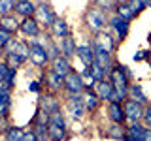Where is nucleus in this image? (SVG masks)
I'll return each mask as SVG.
<instances>
[{"label":"nucleus","mask_w":151,"mask_h":141,"mask_svg":"<svg viewBox=\"0 0 151 141\" xmlns=\"http://www.w3.org/2000/svg\"><path fill=\"white\" fill-rule=\"evenodd\" d=\"M19 32H21L25 38H38L42 34V26L38 25V21L32 17H25L21 19V26H19Z\"/></svg>","instance_id":"obj_12"},{"label":"nucleus","mask_w":151,"mask_h":141,"mask_svg":"<svg viewBox=\"0 0 151 141\" xmlns=\"http://www.w3.org/2000/svg\"><path fill=\"white\" fill-rule=\"evenodd\" d=\"M12 92L13 90L0 88V117L4 119H9V113H12Z\"/></svg>","instance_id":"obj_26"},{"label":"nucleus","mask_w":151,"mask_h":141,"mask_svg":"<svg viewBox=\"0 0 151 141\" xmlns=\"http://www.w3.org/2000/svg\"><path fill=\"white\" fill-rule=\"evenodd\" d=\"M130 8L134 9V13L136 15H140L144 9H147V0H130Z\"/></svg>","instance_id":"obj_37"},{"label":"nucleus","mask_w":151,"mask_h":141,"mask_svg":"<svg viewBox=\"0 0 151 141\" xmlns=\"http://www.w3.org/2000/svg\"><path fill=\"white\" fill-rule=\"evenodd\" d=\"M23 134H25V130H23V128L9 124L8 128L2 132V137L8 139V141H21V139H23Z\"/></svg>","instance_id":"obj_28"},{"label":"nucleus","mask_w":151,"mask_h":141,"mask_svg":"<svg viewBox=\"0 0 151 141\" xmlns=\"http://www.w3.org/2000/svg\"><path fill=\"white\" fill-rule=\"evenodd\" d=\"M115 2H117V4H129L130 0H115Z\"/></svg>","instance_id":"obj_47"},{"label":"nucleus","mask_w":151,"mask_h":141,"mask_svg":"<svg viewBox=\"0 0 151 141\" xmlns=\"http://www.w3.org/2000/svg\"><path fill=\"white\" fill-rule=\"evenodd\" d=\"M59 45H60V53H63L66 58H72V56H76L78 43H76V36L74 34H68L66 38L59 40Z\"/></svg>","instance_id":"obj_24"},{"label":"nucleus","mask_w":151,"mask_h":141,"mask_svg":"<svg viewBox=\"0 0 151 141\" xmlns=\"http://www.w3.org/2000/svg\"><path fill=\"white\" fill-rule=\"evenodd\" d=\"M4 60L8 62V66H9V68H17V70L21 68L23 64H27V60L23 58V56L19 55L17 51H15V53H9V55H6V56H4Z\"/></svg>","instance_id":"obj_32"},{"label":"nucleus","mask_w":151,"mask_h":141,"mask_svg":"<svg viewBox=\"0 0 151 141\" xmlns=\"http://www.w3.org/2000/svg\"><path fill=\"white\" fill-rule=\"evenodd\" d=\"M94 92L98 94V98H100L102 102H110L113 92H115V87H113V83L106 77V79H102V81H96V85H94Z\"/></svg>","instance_id":"obj_16"},{"label":"nucleus","mask_w":151,"mask_h":141,"mask_svg":"<svg viewBox=\"0 0 151 141\" xmlns=\"http://www.w3.org/2000/svg\"><path fill=\"white\" fill-rule=\"evenodd\" d=\"M142 122L151 128V103H147V105L144 107V119H142Z\"/></svg>","instance_id":"obj_43"},{"label":"nucleus","mask_w":151,"mask_h":141,"mask_svg":"<svg viewBox=\"0 0 151 141\" xmlns=\"http://www.w3.org/2000/svg\"><path fill=\"white\" fill-rule=\"evenodd\" d=\"M108 28H110V32L115 36V40L121 43V41L127 40V36H129V32H130V21L123 19L121 15H117V13L113 11L110 15V19H108Z\"/></svg>","instance_id":"obj_6"},{"label":"nucleus","mask_w":151,"mask_h":141,"mask_svg":"<svg viewBox=\"0 0 151 141\" xmlns=\"http://www.w3.org/2000/svg\"><path fill=\"white\" fill-rule=\"evenodd\" d=\"M38 105H40L42 109L53 113V111H57V109H60V98L57 96V92H49V90H47L45 94H40Z\"/></svg>","instance_id":"obj_13"},{"label":"nucleus","mask_w":151,"mask_h":141,"mask_svg":"<svg viewBox=\"0 0 151 141\" xmlns=\"http://www.w3.org/2000/svg\"><path fill=\"white\" fill-rule=\"evenodd\" d=\"M104 137L117 139V141L125 139V137H127V122H111V124L106 128Z\"/></svg>","instance_id":"obj_22"},{"label":"nucleus","mask_w":151,"mask_h":141,"mask_svg":"<svg viewBox=\"0 0 151 141\" xmlns=\"http://www.w3.org/2000/svg\"><path fill=\"white\" fill-rule=\"evenodd\" d=\"M76 56L83 62V66H91L94 62V49H93V40L87 43H78Z\"/></svg>","instance_id":"obj_15"},{"label":"nucleus","mask_w":151,"mask_h":141,"mask_svg":"<svg viewBox=\"0 0 151 141\" xmlns=\"http://www.w3.org/2000/svg\"><path fill=\"white\" fill-rule=\"evenodd\" d=\"M93 43L98 45V47H102V49H106V51H111V53H115L117 43H119V41L115 40V36H113L111 32L102 30V32H98V34L93 36Z\"/></svg>","instance_id":"obj_11"},{"label":"nucleus","mask_w":151,"mask_h":141,"mask_svg":"<svg viewBox=\"0 0 151 141\" xmlns=\"http://www.w3.org/2000/svg\"><path fill=\"white\" fill-rule=\"evenodd\" d=\"M123 107H125V115H127V122H138L144 119V103L132 100V98H127L123 102Z\"/></svg>","instance_id":"obj_10"},{"label":"nucleus","mask_w":151,"mask_h":141,"mask_svg":"<svg viewBox=\"0 0 151 141\" xmlns=\"http://www.w3.org/2000/svg\"><path fill=\"white\" fill-rule=\"evenodd\" d=\"M44 85L45 90L49 92H63L64 90V75L57 73L53 68H45V75H44Z\"/></svg>","instance_id":"obj_8"},{"label":"nucleus","mask_w":151,"mask_h":141,"mask_svg":"<svg viewBox=\"0 0 151 141\" xmlns=\"http://www.w3.org/2000/svg\"><path fill=\"white\" fill-rule=\"evenodd\" d=\"M129 98H132V100H136V102H140V103H144V105H147V98H145V94H144V88H142V85L138 83H130V87H129Z\"/></svg>","instance_id":"obj_27"},{"label":"nucleus","mask_w":151,"mask_h":141,"mask_svg":"<svg viewBox=\"0 0 151 141\" xmlns=\"http://www.w3.org/2000/svg\"><path fill=\"white\" fill-rule=\"evenodd\" d=\"M94 6H98V8L106 9V11L110 13V11H115L117 2H115V0H94Z\"/></svg>","instance_id":"obj_36"},{"label":"nucleus","mask_w":151,"mask_h":141,"mask_svg":"<svg viewBox=\"0 0 151 141\" xmlns=\"http://www.w3.org/2000/svg\"><path fill=\"white\" fill-rule=\"evenodd\" d=\"M144 141H151V128H149V126L145 128V134H144Z\"/></svg>","instance_id":"obj_45"},{"label":"nucleus","mask_w":151,"mask_h":141,"mask_svg":"<svg viewBox=\"0 0 151 141\" xmlns=\"http://www.w3.org/2000/svg\"><path fill=\"white\" fill-rule=\"evenodd\" d=\"M28 43H30V62L36 66V68L44 70L49 66L51 58H49V53H47V45L38 41L36 38H27Z\"/></svg>","instance_id":"obj_4"},{"label":"nucleus","mask_w":151,"mask_h":141,"mask_svg":"<svg viewBox=\"0 0 151 141\" xmlns=\"http://www.w3.org/2000/svg\"><path fill=\"white\" fill-rule=\"evenodd\" d=\"M149 64H151V60H149Z\"/></svg>","instance_id":"obj_49"},{"label":"nucleus","mask_w":151,"mask_h":141,"mask_svg":"<svg viewBox=\"0 0 151 141\" xmlns=\"http://www.w3.org/2000/svg\"><path fill=\"white\" fill-rule=\"evenodd\" d=\"M49 139L53 141H63V139H68L70 134H68V122H66V113L63 109H57L51 113L49 117Z\"/></svg>","instance_id":"obj_3"},{"label":"nucleus","mask_w":151,"mask_h":141,"mask_svg":"<svg viewBox=\"0 0 151 141\" xmlns=\"http://www.w3.org/2000/svg\"><path fill=\"white\" fill-rule=\"evenodd\" d=\"M147 8H151V0H147Z\"/></svg>","instance_id":"obj_48"},{"label":"nucleus","mask_w":151,"mask_h":141,"mask_svg":"<svg viewBox=\"0 0 151 141\" xmlns=\"http://www.w3.org/2000/svg\"><path fill=\"white\" fill-rule=\"evenodd\" d=\"M64 113L70 117V119L74 120H79L85 117V113H87V109H85L83 105V96L81 94H64Z\"/></svg>","instance_id":"obj_5"},{"label":"nucleus","mask_w":151,"mask_h":141,"mask_svg":"<svg viewBox=\"0 0 151 141\" xmlns=\"http://www.w3.org/2000/svg\"><path fill=\"white\" fill-rule=\"evenodd\" d=\"M34 19L38 21V25L42 26V30H44V28H49L51 25H53V21L57 19V13L47 2H40V4H36Z\"/></svg>","instance_id":"obj_7"},{"label":"nucleus","mask_w":151,"mask_h":141,"mask_svg":"<svg viewBox=\"0 0 151 141\" xmlns=\"http://www.w3.org/2000/svg\"><path fill=\"white\" fill-rule=\"evenodd\" d=\"M4 56H6V53H4V47L0 45V60H4Z\"/></svg>","instance_id":"obj_46"},{"label":"nucleus","mask_w":151,"mask_h":141,"mask_svg":"<svg viewBox=\"0 0 151 141\" xmlns=\"http://www.w3.org/2000/svg\"><path fill=\"white\" fill-rule=\"evenodd\" d=\"M108 119L110 122H127L123 102H108Z\"/></svg>","instance_id":"obj_19"},{"label":"nucleus","mask_w":151,"mask_h":141,"mask_svg":"<svg viewBox=\"0 0 151 141\" xmlns=\"http://www.w3.org/2000/svg\"><path fill=\"white\" fill-rule=\"evenodd\" d=\"M8 72H9L8 62H6V60H0V81H4V79H6Z\"/></svg>","instance_id":"obj_44"},{"label":"nucleus","mask_w":151,"mask_h":141,"mask_svg":"<svg viewBox=\"0 0 151 141\" xmlns=\"http://www.w3.org/2000/svg\"><path fill=\"white\" fill-rule=\"evenodd\" d=\"M108 79L113 83V87H115V92L119 94L121 100L125 102L127 98H129V87H130V81H132V72L127 68L125 64L115 62V64H113V68L110 70V75H108Z\"/></svg>","instance_id":"obj_1"},{"label":"nucleus","mask_w":151,"mask_h":141,"mask_svg":"<svg viewBox=\"0 0 151 141\" xmlns=\"http://www.w3.org/2000/svg\"><path fill=\"white\" fill-rule=\"evenodd\" d=\"M93 49H94V62H98L100 66H104V68L110 72V70L113 68V64H115V60H113V53H111V51L102 49V47H98L94 43H93Z\"/></svg>","instance_id":"obj_14"},{"label":"nucleus","mask_w":151,"mask_h":141,"mask_svg":"<svg viewBox=\"0 0 151 141\" xmlns=\"http://www.w3.org/2000/svg\"><path fill=\"white\" fill-rule=\"evenodd\" d=\"M42 83L40 79H32L30 83H28V92H34V94H42Z\"/></svg>","instance_id":"obj_41"},{"label":"nucleus","mask_w":151,"mask_h":141,"mask_svg":"<svg viewBox=\"0 0 151 141\" xmlns=\"http://www.w3.org/2000/svg\"><path fill=\"white\" fill-rule=\"evenodd\" d=\"M19 26H21V17L15 15V13H8V15H0V28L12 32V34H17Z\"/></svg>","instance_id":"obj_21"},{"label":"nucleus","mask_w":151,"mask_h":141,"mask_svg":"<svg viewBox=\"0 0 151 141\" xmlns=\"http://www.w3.org/2000/svg\"><path fill=\"white\" fill-rule=\"evenodd\" d=\"M49 68H53L57 73H60V75H68L70 72H72V62H70V58H66L64 55H60V56H57V58H53L49 62Z\"/></svg>","instance_id":"obj_23"},{"label":"nucleus","mask_w":151,"mask_h":141,"mask_svg":"<svg viewBox=\"0 0 151 141\" xmlns=\"http://www.w3.org/2000/svg\"><path fill=\"white\" fill-rule=\"evenodd\" d=\"M115 13H117V15H121L123 19H127V21H130V23L138 17L134 13V9L130 8V4H117V6H115Z\"/></svg>","instance_id":"obj_30"},{"label":"nucleus","mask_w":151,"mask_h":141,"mask_svg":"<svg viewBox=\"0 0 151 141\" xmlns=\"http://www.w3.org/2000/svg\"><path fill=\"white\" fill-rule=\"evenodd\" d=\"M17 53L23 56V58L30 60V43H28V40H19V47H17Z\"/></svg>","instance_id":"obj_34"},{"label":"nucleus","mask_w":151,"mask_h":141,"mask_svg":"<svg viewBox=\"0 0 151 141\" xmlns=\"http://www.w3.org/2000/svg\"><path fill=\"white\" fill-rule=\"evenodd\" d=\"M147 126L144 124L142 120L138 122H129L127 124V141H144V134Z\"/></svg>","instance_id":"obj_18"},{"label":"nucleus","mask_w":151,"mask_h":141,"mask_svg":"<svg viewBox=\"0 0 151 141\" xmlns=\"http://www.w3.org/2000/svg\"><path fill=\"white\" fill-rule=\"evenodd\" d=\"M108 19H110V15H108L106 9H102V8H98V6L93 4V6H89L87 11H85L83 23H85V28L94 36V34H98V32L106 30Z\"/></svg>","instance_id":"obj_2"},{"label":"nucleus","mask_w":151,"mask_h":141,"mask_svg":"<svg viewBox=\"0 0 151 141\" xmlns=\"http://www.w3.org/2000/svg\"><path fill=\"white\" fill-rule=\"evenodd\" d=\"M91 72H93L94 77H96V81H102V79H106L108 75H110V72H108L104 66H100L98 62H93L91 64Z\"/></svg>","instance_id":"obj_33"},{"label":"nucleus","mask_w":151,"mask_h":141,"mask_svg":"<svg viewBox=\"0 0 151 141\" xmlns=\"http://www.w3.org/2000/svg\"><path fill=\"white\" fill-rule=\"evenodd\" d=\"M47 53H49V58L51 60L63 55V53H60V45L57 43V41H49V45H47Z\"/></svg>","instance_id":"obj_38"},{"label":"nucleus","mask_w":151,"mask_h":141,"mask_svg":"<svg viewBox=\"0 0 151 141\" xmlns=\"http://www.w3.org/2000/svg\"><path fill=\"white\" fill-rule=\"evenodd\" d=\"M79 73H81L85 88H94V85H96V77H94L93 72H91V66H83V70Z\"/></svg>","instance_id":"obj_31"},{"label":"nucleus","mask_w":151,"mask_h":141,"mask_svg":"<svg viewBox=\"0 0 151 141\" xmlns=\"http://www.w3.org/2000/svg\"><path fill=\"white\" fill-rule=\"evenodd\" d=\"M15 2L17 0H0V15H8V13L15 11Z\"/></svg>","instance_id":"obj_35"},{"label":"nucleus","mask_w":151,"mask_h":141,"mask_svg":"<svg viewBox=\"0 0 151 141\" xmlns=\"http://www.w3.org/2000/svg\"><path fill=\"white\" fill-rule=\"evenodd\" d=\"M83 90H85V85H83L81 73L72 70V72L64 77V90H63V94H83Z\"/></svg>","instance_id":"obj_9"},{"label":"nucleus","mask_w":151,"mask_h":141,"mask_svg":"<svg viewBox=\"0 0 151 141\" xmlns=\"http://www.w3.org/2000/svg\"><path fill=\"white\" fill-rule=\"evenodd\" d=\"M13 38L12 32H8V30H4V28H0V45L2 47H6L8 45V41Z\"/></svg>","instance_id":"obj_42"},{"label":"nucleus","mask_w":151,"mask_h":141,"mask_svg":"<svg viewBox=\"0 0 151 141\" xmlns=\"http://www.w3.org/2000/svg\"><path fill=\"white\" fill-rule=\"evenodd\" d=\"M17 47H19V40H17L15 36H13L12 40L8 41V45L4 47V53H6V55H9V53H15V51H17Z\"/></svg>","instance_id":"obj_40"},{"label":"nucleus","mask_w":151,"mask_h":141,"mask_svg":"<svg viewBox=\"0 0 151 141\" xmlns=\"http://www.w3.org/2000/svg\"><path fill=\"white\" fill-rule=\"evenodd\" d=\"M30 128L34 130V134H36V139H38V141H45V139H49V126H47L45 122H32Z\"/></svg>","instance_id":"obj_29"},{"label":"nucleus","mask_w":151,"mask_h":141,"mask_svg":"<svg viewBox=\"0 0 151 141\" xmlns=\"http://www.w3.org/2000/svg\"><path fill=\"white\" fill-rule=\"evenodd\" d=\"M36 11V4L32 2V0H17L15 2V15H19L21 19L25 17H32Z\"/></svg>","instance_id":"obj_25"},{"label":"nucleus","mask_w":151,"mask_h":141,"mask_svg":"<svg viewBox=\"0 0 151 141\" xmlns=\"http://www.w3.org/2000/svg\"><path fill=\"white\" fill-rule=\"evenodd\" d=\"M83 105H85V109H87V113H93L100 107V103H102V100L98 98V94L94 92V88H85L83 90Z\"/></svg>","instance_id":"obj_17"},{"label":"nucleus","mask_w":151,"mask_h":141,"mask_svg":"<svg viewBox=\"0 0 151 141\" xmlns=\"http://www.w3.org/2000/svg\"><path fill=\"white\" fill-rule=\"evenodd\" d=\"M134 62H142V60H151V49H142V51H136V55L132 56Z\"/></svg>","instance_id":"obj_39"},{"label":"nucleus","mask_w":151,"mask_h":141,"mask_svg":"<svg viewBox=\"0 0 151 141\" xmlns=\"http://www.w3.org/2000/svg\"><path fill=\"white\" fill-rule=\"evenodd\" d=\"M47 30H49V34L53 36V38H57V40H63V38H66L68 34H72V32H70L68 23H66L63 17H57L55 21H53V25L47 28Z\"/></svg>","instance_id":"obj_20"}]
</instances>
